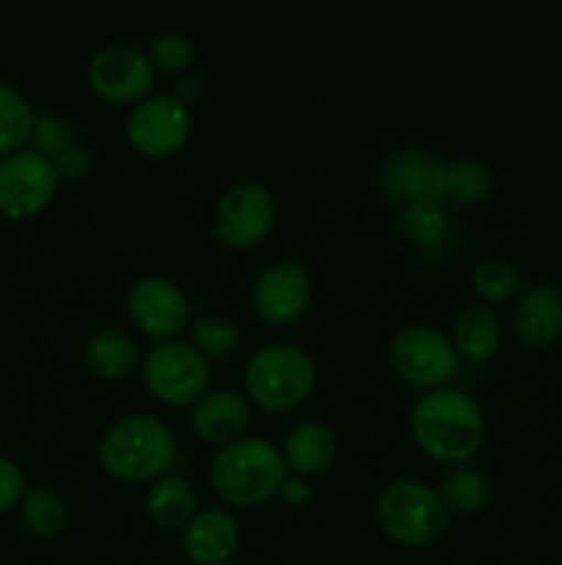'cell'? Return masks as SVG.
<instances>
[{"mask_svg": "<svg viewBox=\"0 0 562 565\" xmlns=\"http://www.w3.org/2000/svg\"><path fill=\"white\" fill-rule=\"evenodd\" d=\"M494 191V171L485 160L461 158L446 163L444 169V199L457 207L483 204Z\"/></svg>", "mask_w": 562, "mask_h": 565, "instance_id": "22", "label": "cell"}, {"mask_svg": "<svg viewBox=\"0 0 562 565\" xmlns=\"http://www.w3.org/2000/svg\"><path fill=\"white\" fill-rule=\"evenodd\" d=\"M193 53H196V47H193V42L185 33L163 31L154 36L147 55L152 61L154 72H160V75H182L191 66Z\"/></svg>", "mask_w": 562, "mask_h": 565, "instance_id": "29", "label": "cell"}, {"mask_svg": "<svg viewBox=\"0 0 562 565\" xmlns=\"http://www.w3.org/2000/svg\"><path fill=\"white\" fill-rule=\"evenodd\" d=\"M284 456L262 436H242L220 447L209 463V486L231 508H259L287 483Z\"/></svg>", "mask_w": 562, "mask_h": 565, "instance_id": "2", "label": "cell"}, {"mask_svg": "<svg viewBox=\"0 0 562 565\" xmlns=\"http://www.w3.org/2000/svg\"><path fill=\"white\" fill-rule=\"evenodd\" d=\"M152 61L143 50L130 44H110L97 50L86 66V81L99 99L110 105H138L152 97L154 88Z\"/></svg>", "mask_w": 562, "mask_h": 565, "instance_id": "9", "label": "cell"}, {"mask_svg": "<svg viewBox=\"0 0 562 565\" xmlns=\"http://www.w3.org/2000/svg\"><path fill=\"white\" fill-rule=\"evenodd\" d=\"M33 125L36 114L31 103L11 83L0 81V160L31 143Z\"/></svg>", "mask_w": 562, "mask_h": 565, "instance_id": "24", "label": "cell"}, {"mask_svg": "<svg viewBox=\"0 0 562 565\" xmlns=\"http://www.w3.org/2000/svg\"><path fill=\"white\" fill-rule=\"evenodd\" d=\"M53 169H55V174H58L61 182L88 180L94 171L91 149L83 147V143H72L69 149H64V152L53 160Z\"/></svg>", "mask_w": 562, "mask_h": 565, "instance_id": "31", "label": "cell"}, {"mask_svg": "<svg viewBox=\"0 0 562 565\" xmlns=\"http://www.w3.org/2000/svg\"><path fill=\"white\" fill-rule=\"evenodd\" d=\"M198 94H202V81H196V77H187V81H182L180 86H176L174 97L180 99V103L187 108V103H191V97L196 99Z\"/></svg>", "mask_w": 562, "mask_h": 565, "instance_id": "34", "label": "cell"}, {"mask_svg": "<svg viewBox=\"0 0 562 565\" xmlns=\"http://www.w3.org/2000/svg\"><path fill=\"white\" fill-rule=\"evenodd\" d=\"M518 287H521V276L505 259H485L472 274V290L477 292V298L485 307L510 301L518 292Z\"/></svg>", "mask_w": 562, "mask_h": 565, "instance_id": "27", "label": "cell"}, {"mask_svg": "<svg viewBox=\"0 0 562 565\" xmlns=\"http://www.w3.org/2000/svg\"><path fill=\"white\" fill-rule=\"evenodd\" d=\"M439 497L444 502L446 513L452 511L457 516H474V513L488 505L490 480L488 475L474 467H455L441 480Z\"/></svg>", "mask_w": 562, "mask_h": 565, "instance_id": "23", "label": "cell"}, {"mask_svg": "<svg viewBox=\"0 0 562 565\" xmlns=\"http://www.w3.org/2000/svg\"><path fill=\"white\" fill-rule=\"evenodd\" d=\"M275 224V202L259 182H237L215 204V232L235 252H251Z\"/></svg>", "mask_w": 562, "mask_h": 565, "instance_id": "10", "label": "cell"}, {"mask_svg": "<svg viewBox=\"0 0 562 565\" xmlns=\"http://www.w3.org/2000/svg\"><path fill=\"white\" fill-rule=\"evenodd\" d=\"M253 309L270 326H287L303 318L312 301L309 270L295 259H279L259 274L251 292Z\"/></svg>", "mask_w": 562, "mask_h": 565, "instance_id": "13", "label": "cell"}, {"mask_svg": "<svg viewBox=\"0 0 562 565\" xmlns=\"http://www.w3.org/2000/svg\"><path fill=\"white\" fill-rule=\"evenodd\" d=\"M402 235L417 246H435L446 237V213L441 202H413L402 207Z\"/></svg>", "mask_w": 562, "mask_h": 565, "instance_id": "28", "label": "cell"}, {"mask_svg": "<svg viewBox=\"0 0 562 565\" xmlns=\"http://www.w3.org/2000/svg\"><path fill=\"white\" fill-rule=\"evenodd\" d=\"M25 475L11 458L0 456V516L17 508L25 497Z\"/></svg>", "mask_w": 562, "mask_h": 565, "instance_id": "32", "label": "cell"}, {"mask_svg": "<svg viewBox=\"0 0 562 565\" xmlns=\"http://www.w3.org/2000/svg\"><path fill=\"white\" fill-rule=\"evenodd\" d=\"M281 456H284L287 472H292L295 478H312L334 463L336 434L325 423L309 419L287 434Z\"/></svg>", "mask_w": 562, "mask_h": 565, "instance_id": "18", "label": "cell"}, {"mask_svg": "<svg viewBox=\"0 0 562 565\" xmlns=\"http://www.w3.org/2000/svg\"><path fill=\"white\" fill-rule=\"evenodd\" d=\"M83 362L97 379L121 381L138 367L141 351H138L136 340H130L121 331L102 329L88 337L86 348H83Z\"/></svg>", "mask_w": 562, "mask_h": 565, "instance_id": "20", "label": "cell"}, {"mask_svg": "<svg viewBox=\"0 0 562 565\" xmlns=\"http://www.w3.org/2000/svg\"><path fill=\"white\" fill-rule=\"evenodd\" d=\"M251 423V401L237 390H213L193 406L191 428L204 445L226 447L242 439Z\"/></svg>", "mask_w": 562, "mask_h": 565, "instance_id": "15", "label": "cell"}, {"mask_svg": "<svg viewBox=\"0 0 562 565\" xmlns=\"http://www.w3.org/2000/svg\"><path fill=\"white\" fill-rule=\"evenodd\" d=\"M191 345L204 359H229L240 345V329L226 315H204L191 326Z\"/></svg>", "mask_w": 562, "mask_h": 565, "instance_id": "26", "label": "cell"}, {"mask_svg": "<svg viewBox=\"0 0 562 565\" xmlns=\"http://www.w3.org/2000/svg\"><path fill=\"white\" fill-rule=\"evenodd\" d=\"M22 522H25L28 533L36 535L42 541L58 539L66 530V505L61 502V497H55L47 489H31L22 497Z\"/></svg>", "mask_w": 562, "mask_h": 565, "instance_id": "25", "label": "cell"}, {"mask_svg": "<svg viewBox=\"0 0 562 565\" xmlns=\"http://www.w3.org/2000/svg\"><path fill=\"white\" fill-rule=\"evenodd\" d=\"M127 309L138 329L158 342H171L191 326V303L165 276H141L127 292Z\"/></svg>", "mask_w": 562, "mask_h": 565, "instance_id": "12", "label": "cell"}, {"mask_svg": "<svg viewBox=\"0 0 562 565\" xmlns=\"http://www.w3.org/2000/svg\"><path fill=\"white\" fill-rule=\"evenodd\" d=\"M446 163L424 149H397L380 166V191L402 204L441 202Z\"/></svg>", "mask_w": 562, "mask_h": 565, "instance_id": "14", "label": "cell"}, {"mask_svg": "<svg viewBox=\"0 0 562 565\" xmlns=\"http://www.w3.org/2000/svg\"><path fill=\"white\" fill-rule=\"evenodd\" d=\"M141 379L165 406H196L209 392V362L191 342H158L143 359Z\"/></svg>", "mask_w": 562, "mask_h": 565, "instance_id": "6", "label": "cell"}, {"mask_svg": "<svg viewBox=\"0 0 562 565\" xmlns=\"http://www.w3.org/2000/svg\"><path fill=\"white\" fill-rule=\"evenodd\" d=\"M411 434L424 456L463 467L485 441V417L472 395L452 386L428 392L411 408Z\"/></svg>", "mask_w": 562, "mask_h": 565, "instance_id": "1", "label": "cell"}, {"mask_svg": "<svg viewBox=\"0 0 562 565\" xmlns=\"http://www.w3.org/2000/svg\"><path fill=\"white\" fill-rule=\"evenodd\" d=\"M516 334L532 351H543L562 340V296L551 287L538 285L521 296L516 307Z\"/></svg>", "mask_w": 562, "mask_h": 565, "instance_id": "17", "label": "cell"}, {"mask_svg": "<svg viewBox=\"0 0 562 565\" xmlns=\"http://www.w3.org/2000/svg\"><path fill=\"white\" fill-rule=\"evenodd\" d=\"M193 130L191 108L180 103L174 94H152L143 103L132 105L127 116V143L143 158H171L187 143Z\"/></svg>", "mask_w": 562, "mask_h": 565, "instance_id": "8", "label": "cell"}, {"mask_svg": "<svg viewBox=\"0 0 562 565\" xmlns=\"http://www.w3.org/2000/svg\"><path fill=\"white\" fill-rule=\"evenodd\" d=\"M389 359L395 373L406 384L428 392L450 384L461 367V356L450 337L424 323H413L397 331L391 337Z\"/></svg>", "mask_w": 562, "mask_h": 565, "instance_id": "7", "label": "cell"}, {"mask_svg": "<svg viewBox=\"0 0 562 565\" xmlns=\"http://www.w3.org/2000/svg\"><path fill=\"white\" fill-rule=\"evenodd\" d=\"M452 345L457 356L472 364H485L494 359L501 345V323L496 312L485 303H468L452 323Z\"/></svg>", "mask_w": 562, "mask_h": 565, "instance_id": "19", "label": "cell"}, {"mask_svg": "<svg viewBox=\"0 0 562 565\" xmlns=\"http://www.w3.org/2000/svg\"><path fill=\"white\" fill-rule=\"evenodd\" d=\"M196 513V494L185 478L165 475V478L154 480L147 494V516L160 530H185Z\"/></svg>", "mask_w": 562, "mask_h": 565, "instance_id": "21", "label": "cell"}, {"mask_svg": "<svg viewBox=\"0 0 562 565\" xmlns=\"http://www.w3.org/2000/svg\"><path fill=\"white\" fill-rule=\"evenodd\" d=\"M240 546V527L235 516L218 508L198 511L182 533V550L193 565H224Z\"/></svg>", "mask_w": 562, "mask_h": 565, "instance_id": "16", "label": "cell"}, {"mask_svg": "<svg viewBox=\"0 0 562 565\" xmlns=\"http://www.w3.org/2000/svg\"><path fill=\"white\" fill-rule=\"evenodd\" d=\"M375 516L380 530L395 544L424 550L435 544L446 530V508L430 486L417 480H397L378 494Z\"/></svg>", "mask_w": 562, "mask_h": 565, "instance_id": "5", "label": "cell"}, {"mask_svg": "<svg viewBox=\"0 0 562 565\" xmlns=\"http://www.w3.org/2000/svg\"><path fill=\"white\" fill-rule=\"evenodd\" d=\"M246 397L268 414L292 412L312 397L317 386V367L303 348L273 342L264 345L248 359Z\"/></svg>", "mask_w": 562, "mask_h": 565, "instance_id": "4", "label": "cell"}, {"mask_svg": "<svg viewBox=\"0 0 562 565\" xmlns=\"http://www.w3.org/2000/svg\"><path fill=\"white\" fill-rule=\"evenodd\" d=\"M281 500L287 505H303L309 500V486L303 483V478H287V483L281 486Z\"/></svg>", "mask_w": 562, "mask_h": 565, "instance_id": "33", "label": "cell"}, {"mask_svg": "<svg viewBox=\"0 0 562 565\" xmlns=\"http://www.w3.org/2000/svg\"><path fill=\"white\" fill-rule=\"evenodd\" d=\"M75 143V132L72 127L66 125L61 116L55 114H44L36 116V125H33L31 132V149L42 158H47L53 163L64 149H69Z\"/></svg>", "mask_w": 562, "mask_h": 565, "instance_id": "30", "label": "cell"}, {"mask_svg": "<svg viewBox=\"0 0 562 565\" xmlns=\"http://www.w3.org/2000/svg\"><path fill=\"white\" fill-rule=\"evenodd\" d=\"M58 174L53 163L33 149H20L0 160V213L6 218L39 215L58 191Z\"/></svg>", "mask_w": 562, "mask_h": 565, "instance_id": "11", "label": "cell"}, {"mask_svg": "<svg viewBox=\"0 0 562 565\" xmlns=\"http://www.w3.org/2000/svg\"><path fill=\"white\" fill-rule=\"evenodd\" d=\"M99 467L125 483H149L171 475L176 439L152 414H127L102 434L97 447Z\"/></svg>", "mask_w": 562, "mask_h": 565, "instance_id": "3", "label": "cell"}]
</instances>
